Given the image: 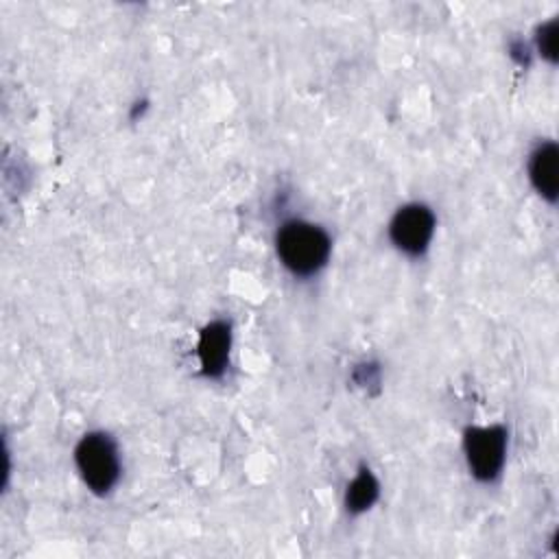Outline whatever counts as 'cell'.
<instances>
[{
	"label": "cell",
	"mask_w": 559,
	"mask_h": 559,
	"mask_svg": "<svg viewBox=\"0 0 559 559\" xmlns=\"http://www.w3.org/2000/svg\"><path fill=\"white\" fill-rule=\"evenodd\" d=\"M463 450L472 474L478 480H493L502 472L507 459V430L502 426L467 428Z\"/></svg>",
	"instance_id": "3957f363"
},
{
	"label": "cell",
	"mask_w": 559,
	"mask_h": 559,
	"mask_svg": "<svg viewBox=\"0 0 559 559\" xmlns=\"http://www.w3.org/2000/svg\"><path fill=\"white\" fill-rule=\"evenodd\" d=\"M559 151L555 142H542L528 159V177L535 190L550 203L557 199L559 188Z\"/></svg>",
	"instance_id": "8992f818"
},
{
	"label": "cell",
	"mask_w": 559,
	"mask_h": 559,
	"mask_svg": "<svg viewBox=\"0 0 559 559\" xmlns=\"http://www.w3.org/2000/svg\"><path fill=\"white\" fill-rule=\"evenodd\" d=\"M76 469L94 493H107L120 478V459L116 443L105 432L85 435L74 450Z\"/></svg>",
	"instance_id": "7a4b0ae2"
},
{
	"label": "cell",
	"mask_w": 559,
	"mask_h": 559,
	"mask_svg": "<svg viewBox=\"0 0 559 559\" xmlns=\"http://www.w3.org/2000/svg\"><path fill=\"white\" fill-rule=\"evenodd\" d=\"M378 480L369 469H360L354 480L347 485V493H345V507L352 513H360L367 511L376 498H378Z\"/></svg>",
	"instance_id": "52a82bcc"
},
{
	"label": "cell",
	"mask_w": 559,
	"mask_h": 559,
	"mask_svg": "<svg viewBox=\"0 0 559 559\" xmlns=\"http://www.w3.org/2000/svg\"><path fill=\"white\" fill-rule=\"evenodd\" d=\"M229 347H231V330L225 321H212L203 328L199 336V362L205 376L218 378L227 362H229Z\"/></svg>",
	"instance_id": "5b68a950"
},
{
	"label": "cell",
	"mask_w": 559,
	"mask_h": 559,
	"mask_svg": "<svg viewBox=\"0 0 559 559\" xmlns=\"http://www.w3.org/2000/svg\"><path fill=\"white\" fill-rule=\"evenodd\" d=\"M537 48L544 57L555 61V50H557V22L555 20L542 24V28L537 33Z\"/></svg>",
	"instance_id": "ba28073f"
},
{
	"label": "cell",
	"mask_w": 559,
	"mask_h": 559,
	"mask_svg": "<svg viewBox=\"0 0 559 559\" xmlns=\"http://www.w3.org/2000/svg\"><path fill=\"white\" fill-rule=\"evenodd\" d=\"M275 249L282 264L299 277L314 275L330 258V236L312 223L288 221L280 227Z\"/></svg>",
	"instance_id": "6da1fadb"
},
{
	"label": "cell",
	"mask_w": 559,
	"mask_h": 559,
	"mask_svg": "<svg viewBox=\"0 0 559 559\" xmlns=\"http://www.w3.org/2000/svg\"><path fill=\"white\" fill-rule=\"evenodd\" d=\"M435 234V214L421 203H408L395 212L389 223L391 242L408 253L419 255L428 249Z\"/></svg>",
	"instance_id": "277c9868"
}]
</instances>
